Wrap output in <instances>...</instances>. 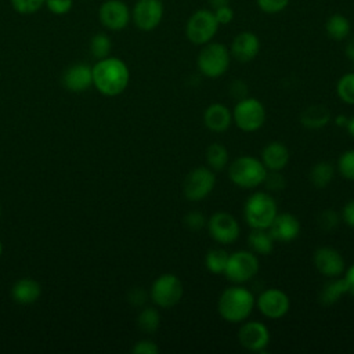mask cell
Masks as SVG:
<instances>
[{
    "instance_id": "6da1fadb",
    "label": "cell",
    "mask_w": 354,
    "mask_h": 354,
    "mask_svg": "<svg viewBox=\"0 0 354 354\" xmlns=\"http://www.w3.org/2000/svg\"><path fill=\"white\" fill-rule=\"evenodd\" d=\"M93 86L106 97L122 94L130 82V71L126 62L118 57H105L97 59L91 66Z\"/></svg>"
},
{
    "instance_id": "7a4b0ae2",
    "label": "cell",
    "mask_w": 354,
    "mask_h": 354,
    "mask_svg": "<svg viewBox=\"0 0 354 354\" xmlns=\"http://www.w3.org/2000/svg\"><path fill=\"white\" fill-rule=\"evenodd\" d=\"M256 306V297L243 285L234 283L225 288L217 300L218 315L230 324H241L246 321Z\"/></svg>"
},
{
    "instance_id": "3957f363",
    "label": "cell",
    "mask_w": 354,
    "mask_h": 354,
    "mask_svg": "<svg viewBox=\"0 0 354 354\" xmlns=\"http://www.w3.org/2000/svg\"><path fill=\"white\" fill-rule=\"evenodd\" d=\"M278 213V205L268 191H256L243 205V218L250 228L268 230Z\"/></svg>"
},
{
    "instance_id": "277c9868",
    "label": "cell",
    "mask_w": 354,
    "mask_h": 354,
    "mask_svg": "<svg viewBox=\"0 0 354 354\" xmlns=\"http://www.w3.org/2000/svg\"><path fill=\"white\" fill-rule=\"evenodd\" d=\"M267 169L259 158L242 155L228 165V177L236 187L242 189H254L260 187L266 178Z\"/></svg>"
},
{
    "instance_id": "5b68a950",
    "label": "cell",
    "mask_w": 354,
    "mask_h": 354,
    "mask_svg": "<svg viewBox=\"0 0 354 354\" xmlns=\"http://www.w3.org/2000/svg\"><path fill=\"white\" fill-rule=\"evenodd\" d=\"M231 64L230 50L218 41H209L202 46L198 58L196 66L205 77L217 79L223 76Z\"/></svg>"
},
{
    "instance_id": "8992f818",
    "label": "cell",
    "mask_w": 354,
    "mask_h": 354,
    "mask_svg": "<svg viewBox=\"0 0 354 354\" xmlns=\"http://www.w3.org/2000/svg\"><path fill=\"white\" fill-rule=\"evenodd\" d=\"M260 270L259 256L252 250H236L230 253L228 261L224 270V277L238 285H243L253 279Z\"/></svg>"
},
{
    "instance_id": "52a82bcc",
    "label": "cell",
    "mask_w": 354,
    "mask_h": 354,
    "mask_svg": "<svg viewBox=\"0 0 354 354\" xmlns=\"http://www.w3.org/2000/svg\"><path fill=\"white\" fill-rule=\"evenodd\" d=\"M266 108L254 97H245L236 101L232 109V123L245 133H253L266 123Z\"/></svg>"
},
{
    "instance_id": "ba28073f",
    "label": "cell",
    "mask_w": 354,
    "mask_h": 354,
    "mask_svg": "<svg viewBox=\"0 0 354 354\" xmlns=\"http://www.w3.org/2000/svg\"><path fill=\"white\" fill-rule=\"evenodd\" d=\"M218 22L213 14V10L201 8L192 12L185 25V36L189 43L195 46H203L214 39L218 32Z\"/></svg>"
},
{
    "instance_id": "9c48e42d",
    "label": "cell",
    "mask_w": 354,
    "mask_h": 354,
    "mask_svg": "<svg viewBox=\"0 0 354 354\" xmlns=\"http://www.w3.org/2000/svg\"><path fill=\"white\" fill-rule=\"evenodd\" d=\"M184 295L181 279L171 272L156 277L149 289V297L155 306L160 308H171L180 303Z\"/></svg>"
},
{
    "instance_id": "30bf717a",
    "label": "cell",
    "mask_w": 354,
    "mask_h": 354,
    "mask_svg": "<svg viewBox=\"0 0 354 354\" xmlns=\"http://www.w3.org/2000/svg\"><path fill=\"white\" fill-rule=\"evenodd\" d=\"M216 187V174L209 166L192 169L183 181V194L189 202H199L207 198Z\"/></svg>"
},
{
    "instance_id": "8fae6325",
    "label": "cell",
    "mask_w": 354,
    "mask_h": 354,
    "mask_svg": "<svg viewBox=\"0 0 354 354\" xmlns=\"http://www.w3.org/2000/svg\"><path fill=\"white\" fill-rule=\"evenodd\" d=\"M206 228L212 239L223 246L232 245L241 234L238 220L227 212H216L207 218Z\"/></svg>"
},
{
    "instance_id": "7c38bea8",
    "label": "cell",
    "mask_w": 354,
    "mask_h": 354,
    "mask_svg": "<svg viewBox=\"0 0 354 354\" xmlns=\"http://www.w3.org/2000/svg\"><path fill=\"white\" fill-rule=\"evenodd\" d=\"M162 0H137L131 10V21L142 32L155 30L163 19Z\"/></svg>"
},
{
    "instance_id": "4fadbf2b",
    "label": "cell",
    "mask_w": 354,
    "mask_h": 354,
    "mask_svg": "<svg viewBox=\"0 0 354 354\" xmlns=\"http://www.w3.org/2000/svg\"><path fill=\"white\" fill-rule=\"evenodd\" d=\"M256 307L266 318L279 319L289 313L290 299L282 289L268 288L256 297Z\"/></svg>"
},
{
    "instance_id": "5bb4252c",
    "label": "cell",
    "mask_w": 354,
    "mask_h": 354,
    "mask_svg": "<svg viewBox=\"0 0 354 354\" xmlns=\"http://www.w3.org/2000/svg\"><path fill=\"white\" fill-rule=\"evenodd\" d=\"M98 19L104 28L119 32L131 21V10L123 0H105L98 8Z\"/></svg>"
},
{
    "instance_id": "9a60e30c",
    "label": "cell",
    "mask_w": 354,
    "mask_h": 354,
    "mask_svg": "<svg viewBox=\"0 0 354 354\" xmlns=\"http://www.w3.org/2000/svg\"><path fill=\"white\" fill-rule=\"evenodd\" d=\"M239 344L253 353H264L270 343V330L260 321H243L238 330Z\"/></svg>"
},
{
    "instance_id": "2e32d148",
    "label": "cell",
    "mask_w": 354,
    "mask_h": 354,
    "mask_svg": "<svg viewBox=\"0 0 354 354\" xmlns=\"http://www.w3.org/2000/svg\"><path fill=\"white\" fill-rule=\"evenodd\" d=\"M313 264L315 270L326 278L340 277L346 270V261L342 253L330 246H321L315 249L313 253Z\"/></svg>"
},
{
    "instance_id": "e0dca14e",
    "label": "cell",
    "mask_w": 354,
    "mask_h": 354,
    "mask_svg": "<svg viewBox=\"0 0 354 354\" xmlns=\"http://www.w3.org/2000/svg\"><path fill=\"white\" fill-rule=\"evenodd\" d=\"M300 230L301 225L299 218L288 212L277 213L275 218L268 227V232L271 234L274 241L281 243H289L295 241L300 235Z\"/></svg>"
},
{
    "instance_id": "ac0fdd59",
    "label": "cell",
    "mask_w": 354,
    "mask_h": 354,
    "mask_svg": "<svg viewBox=\"0 0 354 354\" xmlns=\"http://www.w3.org/2000/svg\"><path fill=\"white\" fill-rule=\"evenodd\" d=\"M259 53H260V39L257 37L256 33L243 30L232 39L230 54H231V58L236 59L238 62H242V64L250 62L257 57Z\"/></svg>"
},
{
    "instance_id": "d6986e66",
    "label": "cell",
    "mask_w": 354,
    "mask_h": 354,
    "mask_svg": "<svg viewBox=\"0 0 354 354\" xmlns=\"http://www.w3.org/2000/svg\"><path fill=\"white\" fill-rule=\"evenodd\" d=\"M62 84L72 93H83L93 86V69L84 62L71 65L62 75Z\"/></svg>"
},
{
    "instance_id": "ffe728a7",
    "label": "cell",
    "mask_w": 354,
    "mask_h": 354,
    "mask_svg": "<svg viewBox=\"0 0 354 354\" xmlns=\"http://www.w3.org/2000/svg\"><path fill=\"white\" fill-rule=\"evenodd\" d=\"M289 149L281 141H270L264 145L260 160L267 171H282L289 163Z\"/></svg>"
},
{
    "instance_id": "44dd1931",
    "label": "cell",
    "mask_w": 354,
    "mask_h": 354,
    "mask_svg": "<svg viewBox=\"0 0 354 354\" xmlns=\"http://www.w3.org/2000/svg\"><path fill=\"white\" fill-rule=\"evenodd\" d=\"M203 124L213 133H224L232 124V111L220 102L210 104L203 112Z\"/></svg>"
},
{
    "instance_id": "7402d4cb",
    "label": "cell",
    "mask_w": 354,
    "mask_h": 354,
    "mask_svg": "<svg viewBox=\"0 0 354 354\" xmlns=\"http://www.w3.org/2000/svg\"><path fill=\"white\" fill-rule=\"evenodd\" d=\"M41 296V286L32 278L18 279L11 288V297L18 304H32Z\"/></svg>"
},
{
    "instance_id": "603a6c76",
    "label": "cell",
    "mask_w": 354,
    "mask_h": 354,
    "mask_svg": "<svg viewBox=\"0 0 354 354\" xmlns=\"http://www.w3.org/2000/svg\"><path fill=\"white\" fill-rule=\"evenodd\" d=\"M330 111L328 106L315 104L307 106L300 115V123L310 130H318L325 127L330 122Z\"/></svg>"
},
{
    "instance_id": "cb8c5ba5",
    "label": "cell",
    "mask_w": 354,
    "mask_h": 354,
    "mask_svg": "<svg viewBox=\"0 0 354 354\" xmlns=\"http://www.w3.org/2000/svg\"><path fill=\"white\" fill-rule=\"evenodd\" d=\"M346 293H348V289L344 278H328L319 290V303L322 306H332L337 303Z\"/></svg>"
},
{
    "instance_id": "d4e9b609",
    "label": "cell",
    "mask_w": 354,
    "mask_h": 354,
    "mask_svg": "<svg viewBox=\"0 0 354 354\" xmlns=\"http://www.w3.org/2000/svg\"><path fill=\"white\" fill-rule=\"evenodd\" d=\"M274 238L268 232V230L263 228H252L248 235L249 250L256 253L257 256H268L274 250Z\"/></svg>"
},
{
    "instance_id": "484cf974",
    "label": "cell",
    "mask_w": 354,
    "mask_h": 354,
    "mask_svg": "<svg viewBox=\"0 0 354 354\" xmlns=\"http://www.w3.org/2000/svg\"><path fill=\"white\" fill-rule=\"evenodd\" d=\"M325 32L332 40L343 41L350 36L351 24H350L347 17H344L343 14L335 12L326 19Z\"/></svg>"
},
{
    "instance_id": "4316f807",
    "label": "cell",
    "mask_w": 354,
    "mask_h": 354,
    "mask_svg": "<svg viewBox=\"0 0 354 354\" xmlns=\"http://www.w3.org/2000/svg\"><path fill=\"white\" fill-rule=\"evenodd\" d=\"M335 171H336V169L330 162L321 160V162L314 163L310 169V173H308V178H310L311 185L318 188V189L326 188L330 184V181L333 180Z\"/></svg>"
},
{
    "instance_id": "83f0119b",
    "label": "cell",
    "mask_w": 354,
    "mask_h": 354,
    "mask_svg": "<svg viewBox=\"0 0 354 354\" xmlns=\"http://www.w3.org/2000/svg\"><path fill=\"white\" fill-rule=\"evenodd\" d=\"M206 156V162L207 166L213 170V171H221L228 166V160H230V153L227 147H224L220 142H213L206 148L205 152Z\"/></svg>"
},
{
    "instance_id": "f1b7e54d",
    "label": "cell",
    "mask_w": 354,
    "mask_h": 354,
    "mask_svg": "<svg viewBox=\"0 0 354 354\" xmlns=\"http://www.w3.org/2000/svg\"><path fill=\"white\" fill-rule=\"evenodd\" d=\"M230 253L223 248H212L205 254V267L209 272L221 275L224 274Z\"/></svg>"
},
{
    "instance_id": "f546056e",
    "label": "cell",
    "mask_w": 354,
    "mask_h": 354,
    "mask_svg": "<svg viewBox=\"0 0 354 354\" xmlns=\"http://www.w3.org/2000/svg\"><path fill=\"white\" fill-rule=\"evenodd\" d=\"M160 325V314L155 307H145L137 315V326L144 333H155Z\"/></svg>"
},
{
    "instance_id": "4dcf8cb0",
    "label": "cell",
    "mask_w": 354,
    "mask_h": 354,
    "mask_svg": "<svg viewBox=\"0 0 354 354\" xmlns=\"http://www.w3.org/2000/svg\"><path fill=\"white\" fill-rule=\"evenodd\" d=\"M336 94L344 104L354 105V72H347L337 80Z\"/></svg>"
},
{
    "instance_id": "1f68e13d",
    "label": "cell",
    "mask_w": 354,
    "mask_h": 354,
    "mask_svg": "<svg viewBox=\"0 0 354 354\" xmlns=\"http://www.w3.org/2000/svg\"><path fill=\"white\" fill-rule=\"evenodd\" d=\"M112 50L111 37L106 33H95L90 40V51L95 59L109 57Z\"/></svg>"
},
{
    "instance_id": "d6a6232c",
    "label": "cell",
    "mask_w": 354,
    "mask_h": 354,
    "mask_svg": "<svg viewBox=\"0 0 354 354\" xmlns=\"http://www.w3.org/2000/svg\"><path fill=\"white\" fill-rule=\"evenodd\" d=\"M342 221L340 214L335 209H324L317 216V224L324 232H333Z\"/></svg>"
},
{
    "instance_id": "836d02e7",
    "label": "cell",
    "mask_w": 354,
    "mask_h": 354,
    "mask_svg": "<svg viewBox=\"0 0 354 354\" xmlns=\"http://www.w3.org/2000/svg\"><path fill=\"white\" fill-rule=\"evenodd\" d=\"M339 174L348 181H354V148L344 151L337 159Z\"/></svg>"
},
{
    "instance_id": "e575fe53",
    "label": "cell",
    "mask_w": 354,
    "mask_h": 354,
    "mask_svg": "<svg viewBox=\"0 0 354 354\" xmlns=\"http://www.w3.org/2000/svg\"><path fill=\"white\" fill-rule=\"evenodd\" d=\"M11 7L21 15H29L37 12L46 3V0H10Z\"/></svg>"
},
{
    "instance_id": "d590c367",
    "label": "cell",
    "mask_w": 354,
    "mask_h": 354,
    "mask_svg": "<svg viewBox=\"0 0 354 354\" xmlns=\"http://www.w3.org/2000/svg\"><path fill=\"white\" fill-rule=\"evenodd\" d=\"M183 223L184 225L189 230V231H194V232H198L201 230H203L207 224V218L205 217V214L199 210H191L188 212L184 218H183Z\"/></svg>"
},
{
    "instance_id": "8d00e7d4",
    "label": "cell",
    "mask_w": 354,
    "mask_h": 354,
    "mask_svg": "<svg viewBox=\"0 0 354 354\" xmlns=\"http://www.w3.org/2000/svg\"><path fill=\"white\" fill-rule=\"evenodd\" d=\"M263 184L268 192H278L286 187V180L281 171H267Z\"/></svg>"
},
{
    "instance_id": "74e56055",
    "label": "cell",
    "mask_w": 354,
    "mask_h": 354,
    "mask_svg": "<svg viewBox=\"0 0 354 354\" xmlns=\"http://www.w3.org/2000/svg\"><path fill=\"white\" fill-rule=\"evenodd\" d=\"M290 0H256L257 7L266 14H278L283 11Z\"/></svg>"
},
{
    "instance_id": "f35d334b",
    "label": "cell",
    "mask_w": 354,
    "mask_h": 354,
    "mask_svg": "<svg viewBox=\"0 0 354 354\" xmlns=\"http://www.w3.org/2000/svg\"><path fill=\"white\" fill-rule=\"evenodd\" d=\"M46 8L54 15H65L73 7V0H46Z\"/></svg>"
},
{
    "instance_id": "ab89813d",
    "label": "cell",
    "mask_w": 354,
    "mask_h": 354,
    "mask_svg": "<svg viewBox=\"0 0 354 354\" xmlns=\"http://www.w3.org/2000/svg\"><path fill=\"white\" fill-rule=\"evenodd\" d=\"M228 94L234 100H236V101L248 97V86H246V83L243 80H241V79L232 80L230 83V86H228Z\"/></svg>"
},
{
    "instance_id": "60d3db41",
    "label": "cell",
    "mask_w": 354,
    "mask_h": 354,
    "mask_svg": "<svg viewBox=\"0 0 354 354\" xmlns=\"http://www.w3.org/2000/svg\"><path fill=\"white\" fill-rule=\"evenodd\" d=\"M131 353H134V354H158L159 353V347H158V344L155 342L144 339V340L137 342L133 346Z\"/></svg>"
},
{
    "instance_id": "b9f144b4",
    "label": "cell",
    "mask_w": 354,
    "mask_h": 354,
    "mask_svg": "<svg viewBox=\"0 0 354 354\" xmlns=\"http://www.w3.org/2000/svg\"><path fill=\"white\" fill-rule=\"evenodd\" d=\"M213 14H214L216 21L218 22V25H228L234 19V10L230 7V4L214 8Z\"/></svg>"
},
{
    "instance_id": "7bdbcfd3",
    "label": "cell",
    "mask_w": 354,
    "mask_h": 354,
    "mask_svg": "<svg viewBox=\"0 0 354 354\" xmlns=\"http://www.w3.org/2000/svg\"><path fill=\"white\" fill-rule=\"evenodd\" d=\"M340 217H342V221L346 225H348L350 228L354 230V198L344 203V206L342 209V213H340Z\"/></svg>"
},
{
    "instance_id": "ee69618b",
    "label": "cell",
    "mask_w": 354,
    "mask_h": 354,
    "mask_svg": "<svg viewBox=\"0 0 354 354\" xmlns=\"http://www.w3.org/2000/svg\"><path fill=\"white\" fill-rule=\"evenodd\" d=\"M129 300L134 306H142L147 301V292L141 288H134L129 293Z\"/></svg>"
},
{
    "instance_id": "f6af8a7d",
    "label": "cell",
    "mask_w": 354,
    "mask_h": 354,
    "mask_svg": "<svg viewBox=\"0 0 354 354\" xmlns=\"http://www.w3.org/2000/svg\"><path fill=\"white\" fill-rule=\"evenodd\" d=\"M344 281L347 283V289H348V293L351 296H354V263L347 268L344 270Z\"/></svg>"
},
{
    "instance_id": "bcb514c9",
    "label": "cell",
    "mask_w": 354,
    "mask_h": 354,
    "mask_svg": "<svg viewBox=\"0 0 354 354\" xmlns=\"http://www.w3.org/2000/svg\"><path fill=\"white\" fill-rule=\"evenodd\" d=\"M344 54L351 61V64L354 65V35L348 39V41L346 44V48H344Z\"/></svg>"
},
{
    "instance_id": "7dc6e473",
    "label": "cell",
    "mask_w": 354,
    "mask_h": 354,
    "mask_svg": "<svg viewBox=\"0 0 354 354\" xmlns=\"http://www.w3.org/2000/svg\"><path fill=\"white\" fill-rule=\"evenodd\" d=\"M346 130H347V133H348L351 137H354V115H353V116H350V118L347 119Z\"/></svg>"
},
{
    "instance_id": "c3c4849f",
    "label": "cell",
    "mask_w": 354,
    "mask_h": 354,
    "mask_svg": "<svg viewBox=\"0 0 354 354\" xmlns=\"http://www.w3.org/2000/svg\"><path fill=\"white\" fill-rule=\"evenodd\" d=\"M209 4H210V7L214 10V8H217V7L230 4V0H209Z\"/></svg>"
},
{
    "instance_id": "681fc988",
    "label": "cell",
    "mask_w": 354,
    "mask_h": 354,
    "mask_svg": "<svg viewBox=\"0 0 354 354\" xmlns=\"http://www.w3.org/2000/svg\"><path fill=\"white\" fill-rule=\"evenodd\" d=\"M347 116H344V115H339L337 118H336V124H339V126H342V127H346V123H347Z\"/></svg>"
},
{
    "instance_id": "f907efd6",
    "label": "cell",
    "mask_w": 354,
    "mask_h": 354,
    "mask_svg": "<svg viewBox=\"0 0 354 354\" xmlns=\"http://www.w3.org/2000/svg\"><path fill=\"white\" fill-rule=\"evenodd\" d=\"M1 253H3V243H1V239H0V256H1Z\"/></svg>"
},
{
    "instance_id": "816d5d0a",
    "label": "cell",
    "mask_w": 354,
    "mask_h": 354,
    "mask_svg": "<svg viewBox=\"0 0 354 354\" xmlns=\"http://www.w3.org/2000/svg\"><path fill=\"white\" fill-rule=\"evenodd\" d=\"M0 217H1V205H0Z\"/></svg>"
},
{
    "instance_id": "f5cc1de1",
    "label": "cell",
    "mask_w": 354,
    "mask_h": 354,
    "mask_svg": "<svg viewBox=\"0 0 354 354\" xmlns=\"http://www.w3.org/2000/svg\"><path fill=\"white\" fill-rule=\"evenodd\" d=\"M162 1H163V0H162Z\"/></svg>"
}]
</instances>
